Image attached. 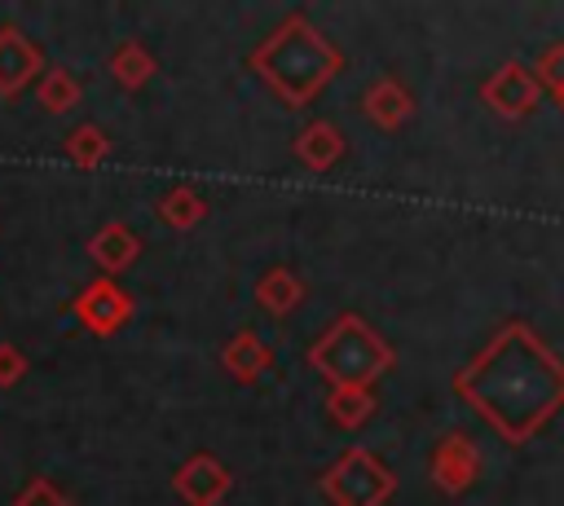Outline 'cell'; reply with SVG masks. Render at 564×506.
Returning a JSON list of instances; mask_svg holds the SVG:
<instances>
[{
  "label": "cell",
  "instance_id": "cell-1",
  "mask_svg": "<svg viewBox=\"0 0 564 506\" xmlns=\"http://www.w3.org/2000/svg\"><path fill=\"white\" fill-rule=\"evenodd\" d=\"M326 488H330V497L344 502V506H379L383 493L392 488V475H388L370 453L352 449V453L339 462V471H330Z\"/></svg>",
  "mask_w": 564,
  "mask_h": 506
},
{
  "label": "cell",
  "instance_id": "cell-2",
  "mask_svg": "<svg viewBox=\"0 0 564 506\" xmlns=\"http://www.w3.org/2000/svg\"><path fill=\"white\" fill-rule=\"evenodd\" d=\"M176 484L185 488V497H189L194 506H212V502L220 497V488H225V471L216 466L212 453H198V458H189V462L176 471Z\"/></svg>",
  "mask_w": 564,
  "mask_h": 506
},
{
  "label": "cell",
  "instance_id": "cell-3",
  "mask_svg": "<svg viewBox=\"0 0 564 506\" xmlns=\"http://www.w3.org/2000/svg\"><path fill=\"white\" fill-rule=\"evenodd\" d=\"M432 475H436L445 488H463V484L476 475V453H471V444H467L463 436H449V440L436 449Z\"/></svg>",
  "mask_w": 564,
  "mask_h": 506
},
{
  "label": "cell",
  "instance_id": "cell-4",
  "mask_svg": "<svg viewBox=\"0 0 564 506\" xmlns=\"http://www.w3.org/2000/svg\"><path fill=\"white\" fill-rule=\"evenodd\" d=\"M79 312H84V321H88L93 330H110V326H119V321L128 317V299H123L110 282H101V286H93V290L79 299Z\"/></svg>",
  "mask_w": 564,
  "mask_h": 506
},
{
  "label": "cell",
  "instance_id": "cell-5",
  "mask_svg": "<svg viewBox=\"0 0 564 506\" xmlns=\"http://www.w3.org/2000/svg\"><path fill=\"white\" fill-rule=\"evenodd\" d=\"M31 66H35V48L22 35L0 31V92H13Z\"/></svg>",
  "mask_w": 564,
  "mask_h": 506
},
{
  "label": "cell",
  "instance_id": "cell-6",
  "mask_svg": "<svg viewBox=\"0 0 564 506\" xmlns=\"http://www.w3.org/2000/svg\"><path fill=\"white\" fill-rule=\"evenodd\" d=\"M93 255L101 260V264H110V268H119V264H128L132 255H137V238L128 233V229H119V224H110L97 242H93Z\"/></svg>",
  "mask_w": 564,
  "mask_h": 506
},
{
  "label": "cell",
  "instance_id": "cell-7",
  "mask_svg": "<svg viewBox=\"0 0 564 506\" xmlns=\"http://www.w3.org/2000/svg\"><path fill=\"white\" fill-rule=\"evenodd\" d=\"M300 154H304L313 167H326V158L339 154V132H335L330 123H313V128L304 132V141H300Z\"/></svg>",
  "mask_w": 564,
  "mask_h": 506
},
{
  "label": "cell",
  "instance_id": "cell-8",
  "mask_svg": "<svg viewBox=\"0 0 564 506\" xmlns=\"http://www.w3.org/2000/svg\"><path fill=\"white\" fill-rule=\"evenodd\" d=\"M366 409H370V396H366L361 387H339V392L330 396V414H335L344 427H357Z\"/></svg>",
  "mask_w": 564,
  "mask_h": 506
},
{
  "label": "cell",
  "instance_id": "cell-9",
  "mask_svg": "<svg viewBox=\"0 0 564 506\" xmlns=\"http://www.w3.org/2000/svg\"><path fill=\"white\" fill-rule=\"evenodd\" d=\"M295 295H300V282H291L282 268H278V273H269V277L260 282V299H264L269 308H278V312H282V308H286Z\"/></svg>",
  "mask_w": 564,
  "mask_h": 506
},
{
  "label": "cell",
  "instance_id": "cell-10",
  "mask_svg": "<svg viewBox=\"0 0 564 506\" xmlns=\"http://www.w3.org/2000/svg\"><path fill=\"white\" fill-rule=\"evenodd\" d=\"M163 216L172 220V224H189V220H198L203 216V202L194 198V194H185V189H176L167 202H163Z\"/></svg>",
  "mask_w": 564,
  "mask_h": 506
},
{
  "label": "cell",
  "instance_id": "cell-11",
  "mask_svg": "<svg viewBox=\"0 0 564 506\" xmlns=\"http://www.w3.org/2000/svg\"><path fill=\"white\" fill-rule=\"evenodd\" d=\"M70 97H75V84L66 79V70H53V75L44 79V101H48L53 110H66Z\"/></svg>",
  "mask_w": 564,
  "mask_h": 506
},
{
  "label": "cell",
  "instance_id": "cell-12",
  "mask_svg": "<svg viewBox=\"0 0 564 506\" xmlns=\"http://www.w3.org/2000/svg\"><path fill=\"white\" fill-rule=\"evenodd\" d=\"M70 150H75V158L84 163V158H97V154L106 150V141H101V132H97V128H79V132L70 136Z\"/></svg>",
  "mask_w": 564,
  "mask_h": 506
},
{
  "label": "cell",
  "instance_id": "cell-13",
  "mask_svg": "<svg viewBox=\"0 0 564 506\" xmlns=\"http://www.w3.org/2000/svg\"><path fill=\"white\" fill-rule=\"evenodd\" d=\"M145 70H150V62H141V57H137V48H128V53H119V57H115V75H119V79H128V84H141V79H145Z\"/></svg>",
  "mask_w": 564,
  "mask_h": 506
},
{
  "label": "cell",
  "instance_id": "cell-14",
  "mask_svg": "<svg viewBox=\"0 0 564 506\" xmlns=\"http://www.w3.org/2000/svg\"><path fill=\"white\" fill-rule=\"evenodd\" d=\"M18 506H66V502L57 497V488H48V484H31V493H26Z\"/></svg>",
  "mask_w": 564,
  "mask_h": 506
},
{
  "label": "cell",
  "instance_id": "cell-15",
  "mask_svg": "<svg viewBox=\"0 0 564 506\" xmlns=\"http://www.w3.org/2000/svg\"><path fill=\"white\" fill-rule=\"evenodd\" d=\"M13 374H22V356L13 348H0V383H9Z\"/></svg>",
  "mask_w": 564,
  "mask_h": 506
}]
</instances>
